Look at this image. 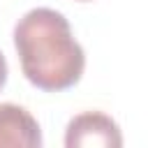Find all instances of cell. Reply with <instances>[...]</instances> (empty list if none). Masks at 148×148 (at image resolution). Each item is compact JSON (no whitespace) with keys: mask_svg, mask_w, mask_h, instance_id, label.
I'll return each mask as SVG.
<instances>
[{"mask_svg":"<svg viewBox=\"0 0 148 148\" xmlns=\"http://www.w3.org/2000/svg\"><path fill=\"white\" fill-rule=\"evenodd\" d=\"M14 49L25 79L39 90L60 92L83 76L86 53L65 14L51 7H35L16 21Z\"/></svg>","mask_w":148,"mask_h":148,"instance_id":"obj_1","label":"cell"},{"mask_svg":"<svg viewBox=\"0 0 148 148\" xmlns=\"http://www.w3.org/2000/svg\"><path fill=\"white\" fill-rule=\"evenodd\" d=\"M67 148H120L123 134L118 123L102 111H83L67 123Z\"/></svg>","mask_w":148,"mask_h":148,"instance_id":"obj_2","label":"cell"},{"mask_svg":"<svg viewBox=\"0 0 148 148\" xmlns=\"http://www.w3.org/2000/svg\"><path fill=\"white\" fill-rule=\"evenodd\" d=\"M39 148L42 130L39 123L25 106L2 102L0 104V148Z\"/></svg>","mask_w":148,"mask_h":148,"instance_id":"obj_3","label":"cell"},{"mask_svg":"<svg viewBox=\"0 0 148 148\" xmlns=\"http://www.w3.org/2000/svg\"><path fill=\"white\" fill-rule=\"evenodd\" d=\"M5 83H7V60H5V56L0 51V90L5 88Z\"/></svg>","mask_w":148,"mask_h":148,"instance_id":"obj_4","label":"cell"}]
</instances>
